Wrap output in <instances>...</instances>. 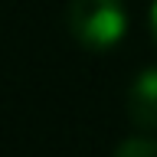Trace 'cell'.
<instances>
[{"instance_id": "277c9868", "label": "cell", "mask_w": 157, "mask_h": 157, "mask_svg": "<svg viewBox=\"0 0 157 157\" xmlns=\"http://www.w3.org/2000/svg\"><path fill=\"white\" fill-rule=\"evenodd\" d=\"M151 33L157 39V0H154V7H151Z\"/></svg>"}, {"instance_id": "6da1fadb", "label": "cell", "mask_w": 157, "mask_h": 157, "mask_svg": "<svg viewBox=\"0 0 157 157\" xmlns=\"http://www.w3.org/2000/svg\"><path fill=\"white\" fill-rule=\"evenodd\" d=\"M69 29L88 49H108L124 36L128 13L121 0H69Z\"/></svg>"}, {"instance_id": "7a4b0ae2", "label": "cell", "mask_w": 157, "mask_h": 157, "mask_svg": "<svg viewBox=\"0 0 157 157\" xmlns=\"http://www.w3.org/2000/svg\"><path fill=\"white\" fill-rule=\"evenodd\" d=\"M128 118L137 128L157 131V66L144 69L128 88Z\"/></svg>"}, {"instance_id": "3957f363", "label": "cell", "mask_w": 157, "mask_h": 157, "mask_svg": "<svg viewBox=\"0 0 157 157\" xmlns=\"http://www.w3.org/2000/svg\"><path fill=\"white\" fill-rule=\"evenodd\" d=\"M115 157H157V141L154 137H128L118 144Z\"/></svg>"}]
</instances>
